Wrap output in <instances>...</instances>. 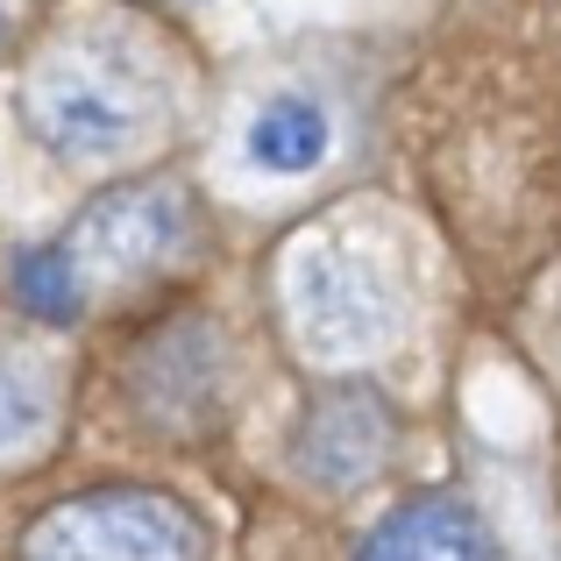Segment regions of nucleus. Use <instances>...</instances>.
Listing matches in <instances>:
<instances>
[{"mask_svg": "<svg viewBox=\"0 0 561 561\" xmlns=\"http://www.w3.org/2000/svg\"><path fill=\"white\" fill-rule=\"evenodd\" d=\"M50 434V383L28 356H0V469L43 448Z\"/></svg>", "mask_w": 561, "mask_h": 561, "instance_id": "obj_7", "label": "nucleus"}, {"mask_svg": "<svg viewBox=\"0 0 561 561\" xmlns=\"http://www.w3.org/2000/svg\"><path fill=\"white\" fill-rule=\"evenodd\" d=\"M22 561H199V526L164 491H85L28 526Z\"/></svg>", "mask_w": 561, "mask_h": 561, "instance_id": "obj_3", "label": "nucleus"}, {"mask_svg": "<svg viewBox=\"0 0 561 561\" xmlns=\"http://www.w3.org/2000/svg\"><path fill=\"white\" fill-rule=\"evenodd\" d=\"M291 328L320 363H363L398 334V291L348 242H306L291 256Z\"/></svg>", "mask_w": 561, "mask_h": 561, "instance_id": "obj_4", "label": "nucleus"}, {"mask_svg": "<svg viewBox=\"0 0 561 561\" xmlns=\"http://www.w3.org/2000/svg\"><path fill=\"white\" fill-rule=\"evenodd\" d=\"M363 561H505L497 540L448 497H412L370 534Z\"/></svg>", "mask_w": 561, "mask_h": 561, "instance_id": "obj_5", "label": "nucleus"}, {"mask_svg": "<svg viewBox=\"0 0 561 561\" xmlns=\"http://www.w3.org/2000/svg\"><path fill=\"white\" fill-rule=\"evenodd\" d=\"M22 114L43 150L100 171L136 157L164 128V71L122 28H65L22 79Z\"/></svg>", "mask_w": 561, "mask_h": 561, "instance_id": "obj_1", "label": "nucleus"}, {"mask_svg": "<svg viewBox=\"0 0 561 561\" xmlns=\"http://www.w3.org/2000/svg\"><path fill=\"white\" fill-rule=\"evenodd\" d=\"M377 455H383V405H370V398H334V405L313 420L299 462L313 469L320 483L356 491V483H370Z\"/></svg>", "mask_w": 561, "mask_h": 561, "instance_id": "obj_6", "label": "nucleus"}, {"mask_svg": "<svg viewBox=\"0 0 561 561\" xmlns=\"http://www.w3.org/2000/svg\"><path fill=\"white\" fill-rule=\"evenodd\" d=\"M192 249V214L171 185H122L100 206H85V220L50 249L57 277H65L71 313L114 291L150 285L157 271H171Z\"/></svg>", "mask_w": 561, "mask_h": 561, "instance_id": "obj_2", "label": "nucleus"}, {"mask_svg": "<svg viewBox=\"0 0 561 561\" xmlns=\"http://www.w3.org/2000/svg\"><path fill=\"white\" fill-rule=\"evenodd\" d=\"M249 150L271 171H306L328 150V114H320L313 100H271V107L256 114V142H249Z\"/></svg>", "mask_w": 561, "mask_h": 561, "instance_id": "obj_8", "label": "nucleus"}]
</instances>
